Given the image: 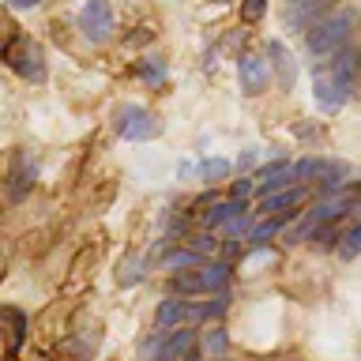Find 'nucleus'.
I'll return each mask as SVG.
<instances>
[{"mask_svg":"<svg viewBox=\"0 0 361 361\" xmlns=\"http://www.w3.org/2000/svg\"><path fill=\"white\" fill-rule=\"evenodd\" d=\"M357 252H361V226H354V230L343 237V245H338V256L343 259H354Z\"/></svg>","mask_w":361,"mask_h":361,"instance_id":"14","label":"nucleus"},{"mask_svg":"<svg viewBox=\"0 0 361 361\" xmlns=\"http://www.w3.org/2000/svg\"><path fill=\"white\" fill-rule=\"evenodd\" d=\"M192 320H207V305H192V301H162L158 305V324L162 327H180Z\"/></svg>","mask_w":361,"mask_h":361,"instance_id":"8","label":"nucleus"},{"mask_svg":"<svg viewBox=\"0 0 361 361\" xmlns=\"http://www.w3.org/2000/svg\"><path fill=\"white\" fill-rule=\"evenodd\" d=\"M79 30H83L90 42H106L113 34V8L106 0H87L83 11H79Z\"/></svg>","mask_w":361,"mask_h":361,"instance_id":"5","label":"nucleus"},{"mask_svg":"<svg viewBox=\"0 0 361 361\" xmlns=\"http://www.w3.org/2000/svg\"><path fill=\"white\" fill-rule=\"evenodd\" d=\"M196 256H200V252L185 248V252H173V256H169V259H166V267H192V264H196Z\"/></svg>","mask_w":361,"mask_h":361,"instance_id":"19","label":"nucleus"},{"mask_svg":"<svg viewBox=\"0 0 361 361\" xmlns=\"http://www.w3.org/2000/svg\"><path fill=\"white\" fill-rule=\"evenodd\" d=\"M203 346H207V354H226V346H230V338H226L222 327H211L207 335H203Z\"/></svg>","mask_w":361,"mask_h":361,"instance_id":"15","label":"nucleus"},{"mask_svg":"<svg viewBox=\"0 0 361 361\" xmlns=\"http://www.w3.org/2000/svg\"><path fill=\"white\" fill-rule=\"evenodd\" d=\"M237 214H245V203H237V200H230V203H214V207L203 214V222H207V226H230Z\"/></svg>","mask_w":361,"mask_h":361,"instance_id":"13","label":"nucleus"},{"mask_svg":"<svg viewBox=\"0 0 361 361\" xmlns=\"http://www.w3.org/2000/svg\"><path fill=\"white\" fill-rule=\"evenodd\" d=\"M305 203V188H286V192H275V196L264 200V211L267 219H286V214H293Z\"/></svg>","mask_w":361,"mask_h":361,"instance_id":"11","label":"nucleus"},{"mask_svg":"<svg viewBox=\"0 0 361 361\" xmlns=\"http://www.w3.org/2000/svg\"><path fill=\"white\" fill-rule=\"evenodd\" d=\"M158 128H162V124H158L143 106H121L117 109V132L124 140H151V135H158Z\"/></svg>","mask_w":361,"mask_h":361,"instance_id":"4","label":"nucleus"},{"mask_svg":"<svg viewBox=\"0 0 361 361\" xmlns=\"http://www.w3.org/2000/svg\"><path fill=\"white\" fill-rule=\"evenodd\" d=\"M192 346V331L177 327V331L154 335L151 346H147V361H180V354Z\"/></svg>","mask_w":361,"mask_h":361,"instance_id":"6","label":"nucleus"},{"mask_svg":"<svg viewBox=\"0 0 361 361\" xmlns=\"http://www.w3.org/2000/svg\"><path fill=\"white\" fill-rule=\"evenodd\" d=\"M11 185H8V192H11V200H19L23 192H27L30 185H34V166H30V158L27 154H16V162H11Z\"/></svg>","mask_w":361,"mask_h":361,"instance_id":"12","label":"nucleus"},{"mask_svg":"<svg viewBox=\"0 0 361 361\" xmlns=\"http://www.w3.org/2000/svg\"><path fill=\"white\" fill-rule=\"evenodd\" d=\"M252 188H256V180H248V177L233 180V200H237V203H245L248 196H252Z\"/></svg>","mask_w":361,"mask_h":361,"instance_id":"21","label":"nucleus"},{"mask_svg":"<svg viewBox=\"0 0 361 361\" xmlns=\"http://www.w3.org/2000/svg\"><path fill=\"white\" fill-rule=\"evenodd\" d=\"M226 282H230V267L226 264H200L188 275H173L169 286L180 293H211V290H222Z\"/></svg>","mask_w":361,"mask_h":361,"instance_id":"2","label":"nucleus"},{"mask_svg":"<svg viewBox=\"0 0 361 361\" xmlns=\"http://www.w3.org/2000/svg\"><path fill=\"white\" fill-rule=\"evenodd\" d=\"M293 4H301V0H293Z\"/></svg>","mask_w":361,"mask_h":361,"instance_id":"23","label":"nucleus"},{"mask_svg":"<svg viewBox=\"0 0 361 361\" xmlns=\"http://www.w3.org/2000/svg\"><path fill=\"white\" fill-rule=\"evenodd\" d=\"M42 4V0H11V8H23V11H27V8H38Z\"/></svg>","mask_w":361,"mask_h":361,"instance_id":"22","label":"nucleus"},{"mask_svg":"<svg viewBox=\"0 0 361 361\" xmlns=\"http://www.w3.org/2000/svg\"><path fill=\"white\" fill-rule=\"evenodd\" d=\"M230 173V162H222V158H214V162H203V177L207 180H222Z\"/></svg>","mask_w":361,"mask_h":361,"instance_id":"18","label":"nucleus"},{"mask_svg":"<svg viewBox=\"0 0 361 361\" xmlns=\"http://www.w3.org/2000/svg\"><path fill=\"white\" fill-rule=\"evenodd\" d=\"M264 8H267V0H245V4H241V16L252 23V19L264 16Z\"/></svg>","mask_w":361,"mask_h":361,"instance_id":"20","label":"nucleus"},{"mask_svg":"<svg viewBox=\"0 0 361 361\" xmlns=\"http://www.w3.org/2000/svg\"><path fill=\"white\" fill-rule=\"evenodd\" d=\"M140 75L147 79V83H162V79H166V68L158 64V61H143V64H140Z\"/></svg>","mask_w":361,"mask_h":361,"instance_id":"17","label":"nucleus"},{"mask_svg":"<svg viewBox=\"0 0 361 361\" xmlns=\"http://www.w3.org/2000/svg\"><path fill=\"white\" fill-rule=\"evenodd\" d=\"M275 230H279V219H267V222H259L256 230L248 233V241H252V245H264L267 237H275Z\"/></svg>","mask_w":361,"mask_h":361,"instance_id":"16","label":"nucleus"},{"mask_svg":"<svg viewBox=\"0 0 361 361\" xmlns=\"http://www.w3.org/2000/svg\"><path fill=\"white\" fill-rule=\"evenodd\" d=\"M354 23H357V11L354 8L335 11V16L320 19L309 30V53L312 56H338V53L346 49V38H350V30H354Z\"/></svg>","mask_w":361,"mask_h":361,"instance_id":"1","label":"nucleus"},{"mask_svg":"<svg viewBox=\"0 0 361 361\" xmlns=\"http://www.w3.org/2000/svg\"><path fill=\"white\" fill-rule=\"evenodd\" d=\"M293 180H301V177H298V166H290V162H275V166H267L264 173L256 177V188L264 192V200H267V196H275V192L293 188Z\"/></svg>","mask_w":361,"mask_h":361,"instance_id":"9","label":"nucleus"},{"mask_svg":"<svg viewBox=\"0 0 361 361\" xmlns=\"http://www.w3.org/2000/svg\"><path fill=\"white\" fill-rule=\"evenodd\" d=\"M4 56L11 61V68H16L19 75H27V79H42V72H45L42 68V49L34 42H27V38H19L16 49H8Z\"/></svg>","mask_w":361,"mask_h":361,"instance_id":"7","label":"nucleus"},{"mask_svg":"<svg viewBox=\"0 0 361 361\" xmlns=\"http://www.w3.org/2000/svg\"><path fill=\"white\" fill-rule=\"evenodd\" d=\"M237 75H241V90H245V94H264V90H267V79H271L267 64L259 61L256 53H245V56H241Z\"/></svg>","mask_w":361,"mask_h":361,"instance_id":"10","label":"nucleus"},{"mask_svg":"<svg viewBox=\"0 0 361 361\" xmlns=\"http://www.w3.org/2000/svg\"><path fill=\"white\" fill-rule=\"evenodd\" d=\"M312 90H316V106H320L324 113H338L346 106V98H350V87L331 72V68H316Z\"/></svg>","mask_w":361,"mask_h":361,"instance_id":"3","label":"nucleus"}]
</instances>
